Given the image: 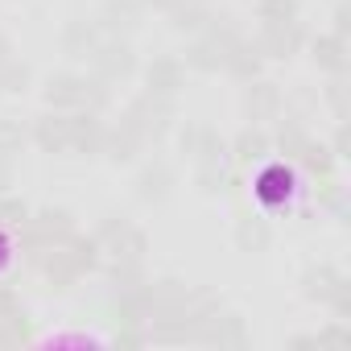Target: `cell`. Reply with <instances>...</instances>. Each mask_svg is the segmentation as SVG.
<instances>
[{
  "label": "cell",
  "instance_id": "obj_1",
  "mask_svg": "<svg viewBox=\"0 0 351 351\" xmlns=\"http://www.w3.org/2000/svg\"><path fill=\"white\" fill-rule=\"evenodd\" d=\"M91 66H95V75H99L104 83H116V79L132 75L136 58H132V50H128V42H124V38H108V42H99V46H95Z\"/></svg>",
  "mask_w": 351,
  "mask_h": 351
},
{
  "label": "cell",
  "instance_id": "obj_2",
  "mask_svg": "<svg viewBox=\"0 0 351 351\" xmlns=\"http://www.w3.org/2000/svg\"><path fill=\"white\" fill-rule=\"evenodd\" d=\"M186 87V62L182 58H153L149 66H145V91L149 95H165V99H173Z\"/></svg>",
  "mask_w": 351,
  "mask_h": 351
},
{
  "label": "cell",
  "instance_id": "obj_3",
  "mask_svg": "<svg viewBox=\"0 0 351 351\" xmlns=\"http://www.w3.org/2000/svg\"><path fill=\"white\" fill-rule=\"evenodd\" d=\"M302 46V25L298 21H281V25H265L256 38V50L269 58H289Z\"/></svg>",
  "mask_w": 351,
  "mask_h": 351
},
{
  "label": "cell",
  "instance_id": "obj_4",
  "mask_svg": "<svg viewBox=\"0 0 351 351\" xmlns=\"http://www.w3.org/2000/svg\"><path fill=\"white\" fill-rule=\"evenodd\" d=\"M46 104L66 112V108H83L87 104V79L79 75H50L46 79Z\"/></svg>",
  "mask_w": 351,
  "mask_h": 351
},
{
  "label": "cell",
  "instance_id": "obj_5",
  "mask_svg": "<svg viewBox=\"0 0 351 351\" xmlns=\"http://www.w3.org/2000/svg\"><path fill=\"white\" fill-rule=\"evenodd\" d=\"M169 191H173V169H169L165 161L141 165V173H136V195H141L145 203H165Z\"/></svg>",
  "mask_w": 351,
  "mask_h": 351
},
{
  "label": "cell",
  "instance_id": "obj_6",
  "mask_svg": "<svg viewBox=\"0 0 351 351\" xmlns=\"http://www.w3.org/2000/svg\"><path fill=\"white\" fill-rule=\"evenodd\" d=\"M289 195H293V173L285 165H265L256 173V199L265 207H281Z\"/></svg>",
  "mask_w": 351,
  "mask_h": 351
},
{
  "label": "cell",
  "instance_id": "obj_7",
  "mask_svg": "<svg viewBox=\"0 0 351 351\" xmlns=\"http://www.w3.org/2000/svg\"><path fill=\"white\" fill-rule=\"evenodd\" d=\"M95 25H99L104 34H112V38L132 34V29L141 25V5H136V0H108Z\"/></svg>",
  "mask_w": 351,
  "mask_h": 351
},
{
  "label": "cell",
  "instance_id": "obj_8",
  "mask_svg": "<svg viewBox=\"0 0 351 351\" xmlns=\"http://www.w3.org/2000/svg\"><path fill=\"white\" fill-rule=\"evenodd\" d=\"M136 120H141V128H145V136H157V132H165V124H169V116H173V108H169V99L165 95H141L132 108H128Z\"/></svg>",
  "mask_w": 351,
  "mask_h": 351
},
{
  "label": "cell",
  "instance_id": "obj_9",
  "mask_svg": "<svg viewBox=\"0 0 351 351\" xmlns=\"http://www.w3.org/2000/svg\"><path fill=\"white\" fill-rule=\"evenodd\" d=\"M182 149L203 165V161H219L223 141H219V132L211 124H191V128H182Z\"/></svg>",
  "mask_w": 351,
  "mask_h": 351
},
{
  "label": "cell",
  "instance_id": "obj_10",
  "mask_svg": "<svg viewBox=\"0 0 351 351\" xmlns=\"http://www.w3.org/2000/svg\"><path fill=\"white\" fill-rule=\"evenodd\" d=\"M104 124H99V116L95 112H79V116H71V149H79V153H99L104 149Z\"/></svg>",
  "mask_w": 351,
  "mask_h": 351
},
{
  "label": "cell",
  "instance_id": "obj_11",
  "mask_svg": "<svg viewBox=\"0 0 351 351\" xmlns=\"http://www.w3.org/2000/svg\"><path fill=\"white\" fill-rule=\"evenodd\" d=\"M99 42H104V38H99V25H95V21H71V25L62 29V50H66L71 58H91Z\"/></svg>",
  "mask_w": 351,
  "mask_h": 351
},
{
  "label": "cell",
  "instance_id": "obj_12",
  "mask_svg": "<svg viewBox=\"0 0 351 351\" xmlns=\"http://www.w3.org/2000/svg\"><path fill=\"white\" fill-rule=\"evenodd\" d=\"M310 54H314V62H318L322 71H330V75H343V71H347V38H339V34L314 38V42H310Z\"/></svg>",
  "mask_w": 351,
  "mask_h": 351
},
{
  "label": "cell",
  "instance_id": "obj_13",
  "mask_svg": "<svg viewBox=\"0 0 351 351\" xmlns=\"http://www.w3.org/2000/svg\"><path fill=\"white\" fill-rule=\"evenodd\" d=\"M34 141L46 153H66L71 149V116H42L34 128Z\"/></svg>",
  "mask_w": 351,
  "mask_h": 351
},
{
  "label": "cell",
  "instance_id": "obj_14",
  "mask_svg": "<svg viewBox=\"0 0 351 351\" xmlns=\"http://www.w3.org/2000/svg\"><path fill=\"white\" fill-rule=\"evenodd\" d=\"M244 108L252 112V120H269V116H277V108H281V91H277V83H252L248 91H244Z\"/></svg>",
  "mask_w": 351,
  "mask_h": 351
},
{
  "label": "cell",
  "instance_id": "obj_15",
  "mask_svg": "<svg viewBox=\"0 0 351 351\" xmlns=\"http://www.w3.org/2000/svg\"><path fill=\"white\" fill-rule=\"evenodd\" d=\"M223 66L236 75V79H256V71H261V50H256V42H236L228 54H223Z\"/></svg>",
  "mask_w": 351,
  "mask_h": 351
},
{
  "label": "cell",
  "instance_id": "obj_16",
  "mask_svg": "<svg viewBox=\"0 0 351 351\" xmlns=\"http://www.w3.org/2000/svg\"><path fill=\"white\" fill-rule=\"evenodd\" d=\"M269 240H273V232H269V223H265V219L244 215V219L236 223V244H240L244 252H265V248H269Z\"/></svg>",
  "mask_w": 351,
  "mask_h": 351
},
{
  "label": "cell",
  "instance_id": "obj_17",
  "mask_svg": "<svg viewBox=\"0 0 351 351\" xmlns=\"http://www.w3.org/2000/svg\"><path fill=\"white\" fill-rule=\"evenodd\" d=\"M339 281H343V273H335L330 265H318V269H310V273L302 277L306 298H314V302H330V293L339 289Z\"/></svg>",
  "mask_w": 351,
  "mask_h": 351
},
{
  "label": "cell",
  "instance_id": "obj_18",
  "mask_svg": "<svg viewBox=\"0 0 351 351\" xmlns=\"http://www.w3.org/2000/svg\"><path fill=\"white\" fill-rule=\"evenodd\" d=\"M169 13H173V29H178V34H199V29H207V21H211V13L199 5V0H178Z\"/></svg>",
  "mask_w": 351,
  "mask_h": 351
},
{
  "label": "cell",
  "instance_id": "obj_19",
  "mask_svg": "<svg viewBox=\"0 0 351 351\" xmlns=\"http://www.w3.org/2000/svg\"><path fill=\"white\" fill-rule=\"evenodd\" d=\"M186 66H195V71H219V66H223V50L203 34L199 42H191V50H186Z\"/></svg>",
  "mask_w": 351,
  "mask_h": 351
},
{
  "label": "cell",
  "instance_id": "obj_20",
  "mask_svg": "<svg viewBox=\"0 0 351 351\" xmlns=\"http://www.w3.org/2000/svg\"><path fill=\"white\" fill-rule=\"evenodd\" d=\"M29 223H34V232H38L46 244L71 236V215H66V211H54V207H46V211H42L38 219H29Z\"/></svg>",
  "mask_w": 351,
  "mask_h": 351
},
{
  "label": "cell",
  "instance_id": "obj_21",
  "mask_svg": "<svg viewBox=\"0 0 351 351\" xmlns=\"http://www.w3.org/2000/svg\"><path fill=\"white\" fill-rule=\"evenodd\" d=\"M269 153V136L261 132V128H244L240 136H236V157L248 165V161H261Z\"/></svg>",
  "mask_w": 351,
  "mask_h": 351
},
{
  "label": "cell",
  "instance_id": "obj_22",
  "mask_svg": "<svg viewBox=\"0 0 351 351\" xmlns=\"http://www.w3.org/2000/svg\"><path fill=\"white\" fill-rule=\"evenodd\" d=\"M66 252H71V261H75L79 273H91L95 261H99V240H75V236H66Z\"/></svg>",
  "mask_w": 351,
  "mask_h": 351
},
{
  "label": "cell",
  "instance_id": "obj_23",
  "mask_svg": "<svg viewBox=\"0 0 351 351\" xmlns=\"http://www.w3.org/2000/svg\"><path fill=\"white\" fill-rule=\"evenodd\" d=\"M265 25H281V21H298V0H261L256 5Z\"/></svg>",
  "mask_w": 351,
  "mask_h": 351
},
{
  "label": "cell",
  "instance_id": "obj_24",
  "mask_svg": "<svg viewBox=\"0 0 351 351\" xmlns=\"http://www.w3.org/2000/svg\"><path fill=\"white\" fill-rule=\"evenodd\" d=\"M306 128L298 124V120H281V128H277V145L289 153V157H302V149H306Z\"/></svg>",
  "mask_w": 351,
  "mask_h": 351
},
{
  "label": "cell",
  "instance_id": "obj_25",
  "mask_svg": "<svg viewBox=\"0 0 351 351\" xmlns=\"http://www.w3.org/2000/svg\"><path fill=\"white\" fill-rule=\"evenodd\" d=\"M112 277H116L120 289H141V285H145V269H141V261H132V256H116Z\"/></svg>",
  "mask_w": 351,
  "mask_h": 351
},
{
  "label": "cell",
  "instance_id": "obj_26",
  "mask_svg": "<svg viewBox=\"0 0 351 351\" xmlns=\"http://www.w3.org/2000/svg\"><path fill=\"white\" fill-rule=\"evenodd\" d=\"M29 87V66L25 62H0V91H25Z\"/></svg>",
  "mask_w": 351,
  "mask_h": 351
},
{
  "label": "cell",
  "instance_id": "obj_27",
  "mask_svg": "<svg viewBox=\"0 0 351 351\" xmlns=\"http://www.w3.org/2000/svg\"><path fill=\"white\" fill-rule=\"evenodd\" d=\"M302 157H306V165L318 173V178H326V173L335 169V153L326 149V145H314V141H306V149H302Z\"/></svg>",
  "mask_w": 351,
  "mask_h": 351
},
{
  "label": "cell",
  "instance_id": "obj_28",
  "mask_svg": "<svg viewBox=\"0 0 351 351\" xmlns=\"http://www.w3.org/2000/svg\"><path fill=\"white\" fill-rule=\"evenodd\" d=\"M29 219V207L13 195H0V228H25Z\"/></svg>",
  "mask_w": 351,
  "mask_h": 351
},
{
  "label": "cell",
  "instance_id": "obj_29",
  "mask_svg": "<svg viewBox=\"0 0 351 351\" xmlns=\"http://www.w3.org/2000/svg\"><path fill=\"white\" fill-rule=\"evenodd\" d=\"M199 186H203L207 195L228 191V169H223L219 161H203V165H199Z\"/></svg>",
  "mask_w": 351,
  "mask_h": 351
},
{
  "label": "cell",
  "instance_id": "obj_30",
  "mask_svg": "<svg viewBox=\"0 0 351 351\" xmlns=\"http://www.w3.org/2000/svg\"><path fill=\"white\" fill-rule=\"evenodd\" d=\"M128 228H132L128 219H104V223H99V232H95V240H99V244H108V248L116 252V248H120V240L128 236Z\"/></svg>",
  "mask_w": 351,
  "mask_h": 351
},
{
  "label": "cell",
  "instance_id": "obj_31",
  "mask_svg": "<svg viewBox=\"0 0 351 351\" xmlns=\"http://www.w3.org/2000/svg\"><path fill=\"white\" fill-rule=\"evenodd\" d=\"M21 149V128L13 124V120H0V153H17Z\"/></svg>",
  "mask_w": 351,
  "mask_h": 351
},
{
  "label": "cell",
  "instance_id": "obj_32",
  "mask_svg": "<svg viewBox=\"0 0 351 351\" xmlns=\"http://www.w3.org/2000/svg\"><path fill=\"white\" fill-rule=\"evenodd\" d=\"M314 347H351V335L343 326H326L322 335H314Z\"/></svg>",
  "mask_w": 351,
  "mask_h": 351
},
{
  "label": "cell",
  "instance_id": "obj_33",
  "mask_svg": "<svg viewBox=\"0 0 351 351\" xmlns=\"http://www.w3.org/2000/svg\"><path fill=\"white\" fill-rule=\"evenodd\" d=\"M326 99H330V108H335L339 116H347V83H343V79H335V83L326 87Z\"/></svg>",
  "mask_w": 351,
  "mask_h": 351
},
{
  "label": "cell",
  "instance_id": "obj_34",
  "mask_svg": "<svg viewBox=\"0 0 351 351\" xmlns=\"http://www.w3.org/2000/svg\"><path fill=\"white\" fill-rule=\"evenodd\" d=\"M9 182H13V165H9V157L0 153V195L9 191Z\"/></svg>",
  "mask_w": 351,
  "mask_h": 351
},
{
  "label": "cell",
  "instance_id": "obj_35",
  "mask_svg": "<svg viewBox=\"0 0 351 351\" xmlns=\"http://www.w3.org/2000/svg\"><path fill=\"white\" fill-rule=\"evenodd\" d=\"M13 310H17V302H13V293H9V289H0V318H9Z\"/></svg>",
  "mask_w": 351,
  "mask_h": 351
},
{
  "label": "cell",
  "instance_id": "obj_36",
  "mask_svg": "<svg viewBox=\"0 0 351 351\" xmlns=\"http://www.w3.org/2000/svg\"><path fill=\"white\" fill-rule=\"evenodd\" d=\"M9 54H13V46H9V38L0 34V62H9Z\"/></svg>",
  "mask_w": 351,
  "mask_h": 351
},
{
  "label": "cell",
  "instance_id": "obj_37",
  "mask_svg": "<svg viewBox=\"0 0 351 351\" xmlns=\"http://www.w3.org/2000/svg\"><path fill=\"white\" fill-rule=\"evenodd\" d=\"M145 5H153V9H173L178 0H145Z\"/></svg>",
  "mask_w": 351,
  "mask_h": 351
},
{
  "label": "cell",
  "instance_id": "obj_38",
  "mask_svg": "<svg viewBox=\"0 0 351 351\" xmlns=\"http://www.w3.org/2000/svg\"><path fill=\"white\" fill-rule=\"evenodd\" d=\"M5 252H9V244H5V236H0V265H5V261H9Z\"/></svg>",
  "mask_w": 351,
  "mask_h": 351
}]
</instances>
